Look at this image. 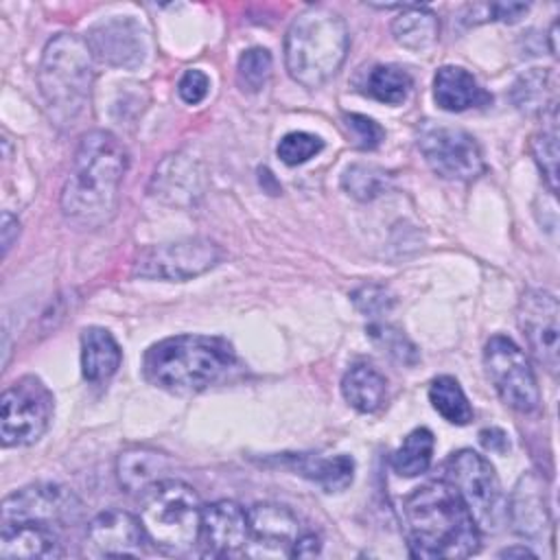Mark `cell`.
Listing matches in <instances>:
<instances>
[{
    "instance_id": "6da1fadb",
    "label": "cell",
    "mask_w": 560,
    "mask_h": 560,
    "mask_svg": "<svg viewBox=\"0 0 560 560\" xmlns=\"http://www.w3.org/2000/svg\"><path fill=\"white\" fill-rule=\"evenodd\" d=\"M127 164V149L114 133L88 131L79 140L70 175L61 188L63 217L85 230L109 223L118 208Z\"/></svg>"
},
{
    "instance_id": "7a4b0ae2",
    "label": "cell",
    "mask_w": 560,
    "mask_h": 560,
    "mask_svg": "<svg viewBox=\"0 0 560 560\" xmlns=\"http://www.w3.org/2000/svg\"><path fill=\"white\" fill-rule=\"evenodd\" d=\"M402 516L413 558H468L479 549L481 529L446 479L407 494Z\"/></svg>"
},
{
    "instance_id": "3957f363",
    "label": "cell",
    "mask_w": 560,
    "mask_h": 560,
    "mask_svg": "<svg viewBox=\"0 0 560 560\" xmlns=\"http://www.w3.org/2000/svg\"><path fill=\"white\" fill-rule=\"evenodd\" d=\"M236 368L232 346L221 337L175 335L153 343L142 359L147 381L171 394H197Z\"/></svg>"
},
{
    "instance_id": "277c9868",
    "label": "cell",
    "mask_w": 560,
    "mask_h": 560,
    "mask_svg": "<svg viewBox=\"0 0 560 560\" xmlns=\"http://www.w3.org/2000/svg\"><path fill=\"white\" fill-rule=\"evenodd\" d=\"M346 20L330 7L313 4L293 18L284 35V66L291 79L308 90L324 85L348 52Z\"/></svg>"
},
{
    "instance_id": "5b68a950",
    "label": "cell",
    "mask_w": 560,
    "mask_h": 560,
    "mask_svg": "<svg viewBox=\"0 0 560 560\" xmlns=\"http://www.w3.org/2000/svg\"><path fill=\"white\" fill-rule=\"evenodd\" d=\"M92 59L85 39L72 33H57L44 46L37 85L57 127H72L88 109L94 85Z\"/></svg>"
},
{
    "instance_id": "8992f818",
    "label": "cell",
    "mask_w": 560,
    "mask_h": 560,
    "mask_svg": "<svg viewBox=\"0 0 560 560\" xmlns=\"http://www.w3.org/2000/svg\"><path fill=\"white\" fill-rule=\"evenodd\" d=\"M201 508L188 483L164 477L142 492L138 518L158 551L184 556L199 545Z\"/></svg>"
},
{
    "instance_id": "52a82bcc",
    "label": "cell",
    "mask_w": 560,
    "mask_h": 560,
    "mask_svg": "<svg viewBox=\"0 0 560 560\" xmlns=\"http://www.w3.org/2000/svg\"><path fill=\"white\" fill-rule=\"evenodd\" d=\"M55 411L52 392L39 376L26 374L2 392L0 400V440L4 448L28 446L37 442Z\"/></svg>"
},
{
    "instance_id": "ba28073f",
    "label": "cell",
    "mask_w": 560,
    "mask_h": 560,
    "mask_svg": "<svg viewBox=\"0 0 560 560\" xmlns=\"http://www.w3.org/2000/svg\"><path fill=\"white\" fill-rule=\"evenodd\" d=\"M446 481L459 492L479 529H499L505 516L503 492L492 464L483 455L470 448L453 453L446 462Z\"/></svg>"
},
{
    "instance_id": "9c48e42d",
    "label": "cell",
    "mask_w": 560,
    "mask_h": 560,
    "mask_svg": "<svg viewBox=\"0 0 560 560\" xmlns=\"http://www.w3.org/2000/svg\"><path fill=\"white\" fill-rule=\"evenodd\" d=\"M483 365L499 398L518 413H532L540 405L536 374L525 352L505 335H492L483 348Z\"/></svg>"
},
{
    "instance_id": "30bf717a",
    "label": "cell",
    "mask_w": 560,
    "mask_h": 560,
    "mask_svg": "<svg viewBox=\"0 0 560 560\" xmlns=\"http://www.w3.org/2000/svg\"><path fill=\"white\" fill-rule=\"evenodd\" d=\"M221 260V249L210 238H182L144 247L133 260V276L144 280L184 282L197 278Z\"/></svg>"
},
{
    "instance_id": "8fae6325",
    "label": "cell",
    "mask_w": 560,
    "mask_h": 560,
    "mask_svg": "<svg viewBox=\"0 0 560 560\" xmlns=\"http://www.w3.org/2000/svg\"><path fill=\"white\" fill-rule=\"evenodd\" d=\"M418 149L431 171L444 179L470 182L486 171L477 140L459 127L424 125L418 133Z\"/></svg>"
},
{
    "instance_id": "7c38bea8",
    "label": "cell",
    "mask_w": 560,
    "mask_h": 560,
    "mask_svg": "<svg viewBox=\"0 0 560 560\" xmlns=\"http://www.w3.org/2000/svg\"><path fill=\"white\" fill-rule=\"evenodd\" d=\"M560 304L547 289H527L516 308L518 328L536 361L549 372H558L560 350Z\"/></svg>"
},
{
    "instance_id": "4fadbf2b",
    "label": "cell",
    "mask_w": 560,
    "mask_h": 560,
    "mask_svg": "<svg viewBox=\"0 0 560 560\" xmlns=\"http://www.w3.org/2000/svg\"><path fill=\"white\" fill-rule=\"evenodd\" d=\"M79 499L59 483H31L2 501V523H46L59 525L79 514Z\"/></svg>"
},
{
    "instance_id": "5bb4252c",
    "label": "cell",
    "mask_w": 560,
    "mask_h": 560,
    "mask_svg": "<svg viewBox=\"0 0 560 560\" xmlns=\"http://www.w3.org/2000/svg\"><path fill=\"white\" fill-rule=\"evenodd\" d=\"M247 521L249 536L243 553L252 558H291L295 540L306 532L300 518L278 503L252 505Z\"/></svg>"
},
{
    "instance_id": "9a60e30c",
    "label": "cell",
    "mask_w": 560,
    "mask_h": 560,
    "mask_svg": "<svg viewBox=\"0 0 560 560\" xmlns=\"http://www.w3.org/2000/svg\"><path fill=\"white\" fill-rule=\"evenodd\" d=\"M85 44L92 57L112 68H136L147 55V33L131 15H118L94 24Z\"/></svg>"
},
{
    "instance_id": "2e32d148",
    "label": "cell",
    "mask_w": 560,
    "mask_h": 560,
    "mask_svg": "<svg viewBox=\"0 0 560 560\" xmlns=\"http://www.w3.org/2000/svg\"><path fill=\"white\" fill-rule=\"evenodd\" d=\"M249 536L247 510L236 501L219 499L201 508L199 547L203 556L225 558L241 553Z\"/></svg>"
},
{
    "instance_id": "e0dca14e",
    "label": "cell",
    "mask_w": 560,
    "mask_h": 560,
    "mask_svg": "<svg viewBox=\"0 0 560 560\" xmlns=\"http://www.w3.org/2000/svg\"><path fill=\"white\" fill-rule=\"evenodd\" d=\"M85 540L98 558H138L149 542L140 518L125 510L98 512L88 525Z\"/></svg>"
},
{
    "instance_id": "ac0fdd59",
    "label": "cell",
    "mask_w": 560,
    "mask_h": 560,
    "mask_svg": "<svg viewBox=\"0 0 560 560\" xmlns=\"http://www.w3.org/2000/svg\"><path fill=\"white\" fill-rule=\"evenodd\" d=\"M505 516L512 523V529L523 538H540L549 525L545 486L538 475L525 472L514 486Z\"/></svg>"
},
{
    "instance_id": "d6986e66",
    "label": "cell",
    "mask_w": 560,
    "mask_h": 560,
    "mask_svg": "<svg viewBox=\"0 0 560 560\" xmlns=\"http://www.w3.org/2000/svg\"><path fill=\"white\" fill-rule=\"evenodd\" d=\"M61 540L46 523H2L0 558H59Z\"/></svg>"
},
{
    "instance_id": "ffe728a7",
    "label": "cell",
    "mask_w": 560,
    "mask_h": 560,
    "mask_svg": "<svg viewBox=\"0 0 560 560\" xmlns=\"http://www.w3.org/2000/svg\"><path fill=\"white\" fill-rule=\"evenodd\" d=\"M151 195L168 203H192L201 195V173L186 155H168L160 162L151 179Z\"/></svg>"
},
{
    "instance_id": "44dd1931",
    "label": "cell",
    "mask_w": 560,
    "mask_h": 560,
    "mask_svg": "<svg viewBox=\"0 0 560 560\" xmlns=\"http://www.w3.org/2000/svg\"><path fill=\"white\" fill-rule=\"evenodd\" d=\"M433 98L438 107L446 112H466L470 107H483L492 101L479 81L462 66H442L435 72Z\"/></svg>"
},
{
    "instance_id": "7402d4cb",
    "label": "cell",
    "mask_w": 560,
    "mask_h": 560,
    "mask_svg": "<svg viewBox=\"0 0 560 560\" xmlns=\"http://www.w3.org/2000/svg\"><path fill=\"white\" fill-rule=\"evenodd\" d=\"M282 464L289 466L293 472L317 483L324 492H341L354 479V459L346 453H339L332 457H319V455H306V453L284 455Z\"/></svg>"
},
{
    "instance_id": "603a6c76",
    "label": "cell",
    "mask_w": 560,
    "mask_h": 560,
    "mask_svg": "<svg viewBox=\"0 0 560 560\" xmlns=\"http://www.w3.org/2000/svg\"><path fill=\"white\" fill-rule=\"evenodd\" d=\"M120 346L109 330L90 326L81 332V374L88 383H107L120 368Z\"/></svg>"
},
{
    "instance_id": "cb8c5ba5",
    "label": "cell",
    "mask_w": 560,
    "mask_h": 560,
    "mask_svg": "<svg viewBox=\"0 0 560 560\" xmlns=\"http://www.w3.org/2000/svg\"><path fill=\"white\" fill-rule=\"evenodd\" d=\"M168 459L153 448H129L116 459V477L125 492H144L151 483L164 479Z\"/></svg>"
},
{
    "instance_id": "d4e9b609",
    "label": "cell",
    "mask_w": 560,
    "mask_h": 560,
    "mask_svg": "<svg viewBox=\"0 0 560 560\" xmlns=\"http://www.w3.org/2000/svg\"><path fill=\"white\" fill-rule=\"evenodd\" d=\"M392 35L402 48L413 52H424L438 42V35H440L438 15L424 4L409 2L394 18Z\"/></svg>"
},
{
    "instance_id": "484cf974",
    "label": "cell",
    "mask_w": 560,
    "mask_h": 560,
    "mask_svg": "<svg viewBox=\"0 0 560 560\" xmlns=\"http://www.w3.org/2000/svg\"><path fill=\"white\" fill-rule=\"evenodd\" d=\"M341 394L346 402L359 413H374L385 402L387 383L376 368L368 363H357L343 374Z\"/></svg>"
},
{
    "instance_id": "4316f807",
    "label": "cell",
    "mask_w": 560,
    "mask_h": 560,
    "mask_svg": "<svg viewBox=\"0 0 560 560\" xmlns=\"http://www.w3.org/2000/svg\"><path fill=\"white\" fill-rule=\"evenodd\" d=\"M510 98L516 105V109L525 114H547L549 109L558 107L556 98V79L549 68H532L525 74H521L512 90Z\"/></svg>"
},
{
    "instance_id": "83f0119b",
    "label": "cell",
    "mask_w": 560,
    "mask_h": 560,
    "mask_svg": "<svg viewBox=\"0 0 560 560\" xmlns=\"http://www.w3.org/2000/svg\"><path fill=\"white\" fill-rule=\"evenodd\" d=\"M435 438L427 427L413 429L392 455V468L400 477H418L427 472L433 459Z\"/></svg>"
},
{
    "instance_id": "f1b7e54d",
    "label": "cell",
    "mask_w": 560,
    "mask_h": 560,
    "mask_svg": "<svg viewBox=\"0 0 560 560\" xmlns=\"http://www.w3.org/2000/svg\"><path fill=\"white\" fill-rule=\"evenodd\" d=\"M529 149L545 184L551 192L558 190V107L542 114V127L532 136Z\"/></svg>"
},
{
    "instance_id": "f546056e",
    "label": "cell",
    "mask_w": 560,
    "mask_h": 560,
    "mask_svg": "<svg viewBox=\"0 0 560 560\" xmlns=\"http://www.w3.org/2000/svg\"><path fill=\"white\" fill-rule=\"evenodd\" d=\"M429 400L433 409L451 424H468L472 420V407L457 378L442 374L429 385Z\"/></svg>"
},
{
    "instance_id": "4dcf8cb0",
    "label": "cell",
    "mask_w": 560,
    "mask_h": 560,
    "mask_svg": "<svg viewBox=\"0 0 560 560\" xmlns=\"http://www.w3.org/2000/svg\"><path fill=\"white\" fill-rule=\"evenodd\" d=\"M411 77L398 66H374L363 83V94L385 103V105H400L409 96Z\"/></svg>"
},
{
    "instance_id": "1f68e13d",
    "label": "cell",
    "mask_w": 560,
    "mask_h": 560,
    "mask_svg": "<svg viewBox=\"0 0 560 560\" xmlns=\"http://www.w3.org/2000/svg\"><path fill=\"white\" fill-rule=\"evenodd\" d=\"M389 173L374 164H350L341 175V188L357 201H372L389 188Z\"/></svg>"
},
{
    "instance_id": "d6a6232c",
    "label": "cell",
    "mask_w": 560,
    "mask_h": 560,
    "mask_svg": "<svg viewBox=\"0 0 560 560\" xmlns=\"http://www.w3.org/2000/svg\"><path fill=\"white\" fill-rule=\"evenodd\" d=\"M273 59L267 48L254 46L241 52L236 63V81L245 92H260L271 77Z\"/></svg>"
},
{
    "instance_id": "836d02e7",
    "label": "cell",
    "mask_w": 560,
    "mask_h": 560,
    "mask_svg": "<svg viewBox=\"0 0 560 560\" xmlns=\"http://www.w3.org/2000/svg\"><path fill=\"white\" fill-rule=\"evenodd\" d=\"M368 335L374 339V343H378L396 361H400L405 365H416L418 363V359H420L418 348L405 337L402 330L378 322V324L368 326Z\"/></svg>"
},
{
    "instance_id": "e575fe53",
    "label": "cell",
    "mask_w": 560,
    "mask_h": 560,
    "mask_svg": "<svg viewBox=\"0 0 560 560\" xmlns=\"http://www.w3.org/2000/svg\"><path fill=\"white\" fill-rule=\"evenodd\" d=\"M322 149H324V140L319 136L308 131H291L280 138L276 153L287 166H298L315 158Z\"/></svg>"
},
{
    "instance_id": "d590c367",
    "label": "cell",
    "mask_w": 560,
    "mask_h": 560,
    "mask_svg": "<svg viewBox=\"0 0 560 560\" xmlns=\"http://www.w3.org/2000/svg\"><path fill=\"white\" fill-rule=\"evenodd\" d=\"M343 120V127L348 129V133L352 136V142L354 147L359 149H365V151H372L376 147H381V142L385 140V129L370 116L365 114H343L341 116Z\"/></svg>"
},
{
    "instance_id": "8d00e7d4",
    "label": "cell",
    "mask_w": 560,
    "mask_h": 560,
    "mask_svg": "<svg viewBox=\"0 0 560 560\" xmlns=\"http://www.w3.org/2000/svg\"><path fill=\"white\" fill-rule=\"evenodd\" d=\"M352 302L361 313L376 317V315L389 311V306L394 304V298L389 295V291L385 287L365 284L352 293Z\"/></svg>"
},
{
    "instance_id": "74e56055",
    "label": "cell",
    "mask_w": 560,
    "mask_h": 560,
    "mask_svg": "<svg viewBox=\"0 0 560 560\" xmlns=\"http://www.w3.org/2000/svg\"><path fill=\"white\" fill-rule=\"evenodd\" d=\"M208 90H210V79L206 72L192 68V70H186L177 83V94L184 103L188 105H197L201 103L206 96H208Z\"/></svg>"
},
{
    "instance_id": "f35d334b",
    "label": "cell",
    "mask_w": 560,
    "mask_h": 560,
    "mask_svg": "<svg viewBox=\"0 0 560 560\" xmlns=\"http://www.w3.org/2000/svg\"><path fill=\"white\" fill-rule=\"evenodd\" d=\"M486 11L483 20H499V22H516L523 13H527V4L523 2H494V4H479Z\"/></svg>"
},
{
    "instance_id": "ab89813d",
    "label": "cell",
    "mask_w": 560,
    "mask_h": 560,
    "mask_svg": "<svg viewBox=\"0 0 560 560\" xmlns=\"http://www.w3.org/2000/svg\"><path fill=\"white\" fill-rule=\"evenodd\" d=\"M322 549V542H319V536L315 532H304L295 545H293V551H291V558H313L317 556Z\"/></svg>"
},
{
    "instance_id": "60d3db41",
    "label": "cell",
    "mask_w": 560,
    "mask_h": 560,
    "mask_svg": "<svg viewBox=\"0 0 560 560\" xmlns=\"http://www.w3.org/2000/svg\"><path fill=\"white\" fill-rule=\"evenodd\" d=\"M18 234H20V221H18V217H13L9 210H4V212H2V221H0V238H2V254H4V256L9 254V249H11V245L15 243Z\"/></svg>"
},
{
    "instance_id": "b9f144b4",
    "label": "cell",
    "mask_w": 560,
    "mask_h": 560,
    "mask_svg": "<svg viewBox=\"0 0 560 560\" xmlns=\"http://www.w3.org/2000/svg\"><path fill=\"white\" fill-rule=\"evenodd\" d=\"M479 440H481L483 448L490 451V453H505V451L510 448V442H508L505 431H501V429H497V427L483 429V431L479 433Z\"/></svg>"
},
{
    "instance_id": "7bdbcfd3",
    "label": "cell",
    "mask_w": 560,
    "mask_h": 560,
    "mask_svg": "<svg viewBox=\"0 0 560 560\" xmlns=\"http://www.w3.org/2000/svg\"><path fill=\"white\" fill-rule=\"evenodd\" d=\"M499 556L501 558H534V551L523 545V547H508V549L499 551Z\"/></svg>"
},
{
    "instance_id": "ee69618b",
    "label": "cell",
    "mask_w": 560,
    "mask_h": 560,
    "mask_svg": "<svg viewBox=\"0 0 560 560\" xmlns=\"http://www.w3.org/2000/svg\"><path fill=\"white\" fill-rule=\"evenodd\" d=\"M556 39H558V22H553V24H551V31H549V50H551V55H553V57L558 55Z\"/></svg>"
}]
</instances>
